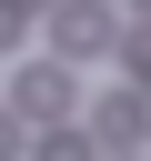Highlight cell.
Masks as SVG:
<instances>
[{"instance_id": "6da1fadb", "label": "cell", "mask_w": 151, "mask_h": 161, "mask_svg": "<svg viewBox=\"0 0 151 161\" xmlns=\"http://www.w3.org/2000/svg\"><path fill=\"white\" fill-rule=\"evenodd\" d=\"M0 111H10L20 131H30V121H40V131H70L81 91H70V70H60V60H20V70H10V101H0Z\"/></svg>"}, {"instance_id": "7a4b0ae2", "label": "cell", "mask_w": 151, "mask_h": 161, "mask_svg": "<svg viewBox=\"0 0 151 161\" xmlns=\"http://www.w3.org/2000/svg\"><path fill=\"white\" fill-rule=\"evenodd\" d=\"M50 60L70 70V60H101V50H121V10L111 0H50Z\"/></svg>"}, {"instance_id": "3957f363", "label": "cell", "mask_w": 151, "mask_h": 161, "mask_svg": "<svg viewBox=\"0 0 151 161\" xmlns=\"http://www.w3.org/2000/svg\"><path fill=\"white\" fill-rule=\"evenodd\" d=\"M141 131H151V101H141V91H101V101H91V141H101V151H111V141H141Z\"/></svg>"}, {"instance_id": "277c9868", "label": "cell", "mask_w": 151, "mask_h": 161, "mask_svg": "<svg viewBox=\"0 0 151 161\" xmlns=\"http://www.w3.org/2000/svg\"><path fill=\"white\" fill-rule=\"evenodd\" d=\"M40 161H101V141L70 121V131H50V141H40Z\"/></svg>"}, {"instance_id": "5b68a950", "label": "cell", "mask_w": 151, "mask_h": 161, "mask_svg": "<svg viewBox=\"0 0 151 161\" xmlns=\"http://www.w3.org/2000/svg\"><path fill=\"white\" fill-rule=\"evenodd\" d=\"M121 70H131V91L151 101V30H121Z\"/></svg>"}, {"instance_id": "8992f818", "label": "cell", "mask_w": 151, "mask_h": 161, "mask_svg": "<svg viewBox=\"0 0 151 161\" xmlns=\"http://www.w3.org/2000/svg\"><path fill=\"white\" fill-rule=\"evenodd\" d=\"M0 161H30V131H20L10 111H0Z\"/></svg>"}, {"instance_id": "52a82bcc", "label": "cell", "mask_w": 151, "mask_h": 161, "mask_svg": "<svg viewBox=\"0 0 151 161\" xmlns=\"http://www.w3.org/2000/svg\"><path fill=\"white\" fill-rule=\"evenodd\" d=\"M0 10H10V20H40V10H50V0H0Z\"/></svg>"}, {"instance_id": "ba28073f", "label": "cell", "mask_w": 151, "mask_h": 161, "mask_svg": "<svg viewBox=\"0 0 151 161\" xmlns=\"http://www.w3.org/2000/svg\"><path fill=\"white\" fill-rule=\"evenodd\" d=\"M0 50H20V20H10V10H0Z\"/></svg>"}, {"instance_id": "9c48e42d", "label": "cell", "mask_w": 151, "mask_h": 161, "mask_svg": "<svg viewBox=\"0 0 151 161\" xmlns=\"http://www.w3.org/2000/svg\"><path fill=\"white\" fill-rule=\"evenodd\" d=\"M101 161H141V151H101Z\"/></svg>"}]
</instances>
